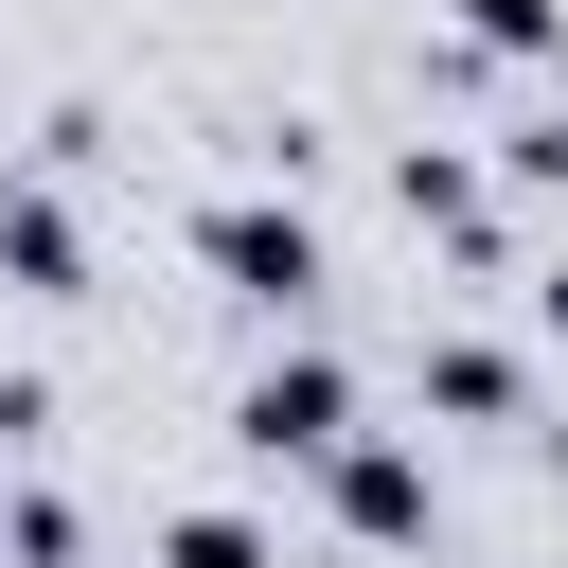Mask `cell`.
<instances>
[{
    "label": "cell",
    "mask_w": 568,
    "mask_h": 568,
    "mask_svg": "<svg viewBox=\"0 0 568 568\" xmlns=\"http://www.w3.org/2000/svg\"><path fill=\"white\" fill-rule=\"evenodd\" d=\"M195 266L231 302H266V320H320V284H337V248H320L302 195H195Z\"/></svg>",
    "instance_id": "obj_1"
},
{
    "label": "cell",
    "mask_w": 568,
    "mask_h": 568,
    "mask_svg": "<svg viewBox=\"0 0 568 568\" xmlns=\"http://www.w3.org/2000/svg\"><path fill=\"white\" fill-rule=\"evenodd\" d=\"M462 53H515V71H568V0H462Z\"/></svg>",
    "instance_id": "obj_8"
},
{
    "label": "cell",
    "mask_w": 568,
    "mask_h": 568,
    "mask_svg": "<svg viewBox=\"0 0 568 568\" xmlns=\"http://www.w3.org/2000/svg\"><path fill=\"white\" fill-rule=\"evenodd\" d=\"M390 213H408V231H444L462 266H515V213H497V178H479L462 142H408V160H390Z\"/></svg>",
    "instance_id": "obj_4"
},
{
    "label": "cell",
    "mask_w": 568,
    "mask_h": 568,
    "mask_svg": "<svg viewBox=\"0 0 568 568\" xmlns=\"http://www.w3.org/2000/svg\"><path fill=\"white\" fill-rule=\"evenodd\" d=\"M497 178H515V195H568V106H515V124H497Z\"/></svg>",
    "instance_id": "obj_9"
},
{
    "label": "cell",
    "mask_w": 568,
    "mask_h": 568,
    "mask_svg": "<svg viewBox=\"0 0 568 568\" xmlns=\"http://www.w3.org/2000/svg\"><path fill=\"white\" fill-rule=\"evenodd\" d=\"M0 284L18 302H89V213L53 178H0Z\"/></svg>",
    "instance_id": "obj_5"
},
{
    "label": "cell",
    "mask_w": 568,
    "mask_h": 568,
    "mask_svg": "<svg viewBox=\"0 0 568 568\" xmlns=\"http://www.w3.org/2000/svg\"><path fill=\"white\" fill-rule=\"evenodd\" d=\"M231 444H248V462H337V444H355V373H337L320 337H284V355L231 390Z\"/></svg>",
    "instance_id": "obj_2"
},
{
    "label": "cell",
    "mask_w": 568,
    "mask_h": 568,
    "mask_svg": "<svg viewBox=\"0 0 568 568\" xmlns=\"http://www.w3.org/2000/svg\"><path fill=\"white\" fill-rule=\"evenodd\" d=\"M426 408H462V426H532V355H515V337H426Z\"/></svg>",
    "instance_id": "obj_6"
},
{
    "label": "cell",
    "mask_w": 568,
    "mask_h": 568,
    "mask_svg": "<svg viewBox=\"0 0 568 568\" xmlns=\"http://www.w3.org/2000/svg\"><path fill=\"white\" fill-rule=\"evenodd\" d=\"M320 497H337V532H355V550H426V532H444V479H426L390 426H355V444L320 462Z\"/></svg>",
    "instance_id": "obj_3"
},
{
    "label": "cell",
    "mask_w": 568,
    "mask_h": 568,
    "mask_svg": "<svg viewBox=\"0 0 568 568\" xmlns=\"http://www.w3.org/2000/svg\"><path fill=\"white\" fill-rule=\"evenodd\" d=\"M532 337H550V355H568V266H532Z\"/></svg>",
    "instance_id": "obj_10"
},
{
    "label": "cell",
    "mask_w": 568,
    "mask_h": 568,
    "mask_svg": "<svg viewBox=\"0 0 568 568\" xmlns=\"http://www.w3.org/2000/svg\"><path fill=\"white\" fill-rule=\"evenodd\" d=\"M160 568H284V532L231 515V497H195V515H160Z\"/></svg>",
    "instance_id": "obj_7"
}]
</instances>
